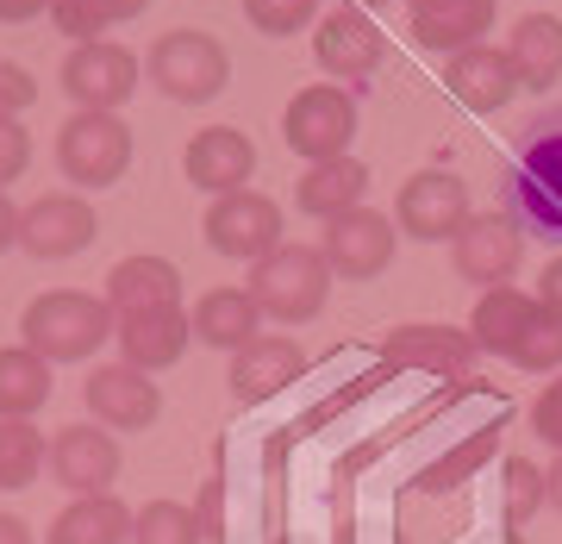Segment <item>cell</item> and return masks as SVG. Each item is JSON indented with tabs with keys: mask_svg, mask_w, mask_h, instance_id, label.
I'll return each mask as SVG.
<instances>
[{
	"mask_svg": "<svg viewBox=\"0 0 562 544\" xmlns=\"http://www.w3.org/2000/svg\"><path fill=\"white\" fill-rule=\"evenodd\" d=\"M32 101H38V76L25 63L0 57V113H25Z\"/></svg>",
	"mask_w": 562,
	"mask_h": 544,
	"instance_id": "8d00e7d4",
	"label": "cell"
},
{
	"mask_svg": "<svg viewBox=\"0 0 562 544\" xmlns=\"http://www.w3.org/2000/svg\"><path fill=\"white\" fill-rule=\"evenodd\" d=\"M181 176L194 181L201 195H238L244 181L257 176V144H250V132H238V125H206V132H194L188 138V151H181Z\"/></svg>",
	"mask_w": 562,
	"mask_h": 544,
	"instance_id": "9a60e30c",
	"label": "cell"
},
{
	"mask_svg": "<svg viewBox=\"0 0 562 544\" xmlns=\"http://www.w3.org/2000/svg\"><path fill=\"white\" fill-rule=\"evenodd\" d=\"M0 544H32V525L20 513H0Z\"/></svg>",
	"mask_w": 562,
	"mask_h": 544,
	"instance_id": "7bdbcfd3",
	"label": "cell"
},
{
	"mask_svg": "<svg viewBox=\"0 0 562 544\" xmlns=\"http://www.w3.org/2000/svg\"><path fill=\"white\" fill-rule=\"evenodd\" d=\"M144 81V63L125 51V44H76L63 57V95L76 101V113H120Z\"/></svg>",
	"mask_w": 562,
	"mask_h": 544,
	"instance_id": "52a82bcc",
	"label": "cell"
},
{
	"mask_svg": "<svg viewBox=\"0 0 562 544\" xmlns=\"http://www.w3.org/2000/svg\"><path fill=\"white\" fill-rule=\"evenodd\" d=\"M319 251L331 263V276H344V282H375L387 263H394V251H401V232L375 207H350L338 220H325Z\"/></svg>",
	"mask_w": 562,
	"mask_h": 544,
	"instance_id": "9c48e42d",
	"label": "cell"
},
{
	"mask_svg": "<svg viewBox=\"0 0 562 544\" xmlns=\"http://www.w3.org/2000/svg\"><path fill=\"white\" fill-rule=\"evenodd\" d=\"M394 220H401L406 238H425V244L457 238L462 225L475 220L469 181L450 176V169H419V176H406V188L394 195Z\"/></svg>",
	"mask_w": 562,
	"mask_h": 544,
	"instance_id": "ba28073f",
	"label": "cell"
},
{
	"mask_svg": "<svg viewBox=\"0 0 562 544\" xmlns=\"http://www.w3.org/2000/svg\"><path fill=\"white\" fill-rule=\"evenodd\" d=\"M506 363H513V369H525V376L562 369V320H557V313H543V301H538V313L525 320V332H519V344L506 351Z\"/></svg>",
	"mask_w": 562,
	"mask_h": 544,
	"instance_id": "4dcf8cb0",
	"label": "cell"
},
{
	"mask_svg": "<svg viewBox=\"0 0 562 544\" xmlns=\"http://www.w3.org/2000/svg\"><path fill=\"white\" fill-rule=\"evenodd\" d=\"M538 301H543V313H557V320H562V257H550V263H543Z\"/></svg>",
	"mask_w": 562,
	"mask_h": 544,
	"instance_id": "ab89813d",
	"label": "cell"
},
{
	"mask_svg": "<svg viewBox=\"0 0 562 544\" xmlns=\"http://www.w3.org/2000/svg\"><path fill=\"white\" fill-rule=\"evenodd\" d=\"M94 238H101V213L81 201V195H38L20 213V251H32L38 263L76 257Z\"/></svg>",
	"mask_w": 562,
	"mask_h": 544,
	"instance_id": "7c38bea8",
	"label": "cell"
},
{
	"mask_svg": "<svg viewBox=\"0 0 562 544\" xmlns=\"http://www.w3.org/2000/svg\"><path fill=\"white\" fill-rule=\"evenodd\" d=\"M313 13H319V0H244V20L269 38H294Z\"/></svg>",
	"mask_w": 562,
	"mask_h": 544,
	"instance_id": "d6a6232c",
	"label": "cell"
},
{
	"mask_svg": "<svg viewBox=\"0 0 562 544\" xmlns=\"http://www.w3.org/2000/svg\"><path fill=\"white\" fill-rule=\"evenodd\" d=\"M369 195V163L362 157H331V163H306L301 188H294V207L306 220H338L350 207H362Z\"/></svg>",
	"mask_w": 562,
	"mask_h": 544,
	"instance_id": "603a6c76",
	"label": "cell"
},
{
	"mask_svg": "<svg viewBox=\"0 0 562 544\" xmlns=\"http://www.w3.org/2000/svg\"><path fill=\"white\" fill-rule=\"evenodd\" d=\"M132 544H206L201 513L181 507V501H150V507H138V520H132Z\"/></svg>",
	"mask_w": 562,
	"mask_h": 544,
	"instance_id": "f546056e",
	"label": "cell"
},
{
	"mask_svg": "<svg viewBox=\"0 0 562 544\" xmlns=\"http://www.w3.org/2000/svg\"><path fill=\"white\" fill-rule=\"evenodd\" d=\"M362 7H387V0H362Z\"/></svg>",
	"mask_w": 562,
	"mask_h": 544,
	"instance_id": "bcb514c9",
	"label": "cell"
},
{
	"mask_svg": "<svg viewBox=\"0 0 562 544\" xmlns=\"http://www.w3.org/2000/svg\"><path fill=\"white\" fill-rule=\"evenodd\" d=\"M50 401V363L32 344H7L0 351V420H32Z\"/></svg>",
	"mask_w": 562,
	"mask_h": 544,
	"instance_id": "83f0119b",
	"label": "cell"
},
{
	"mask_svg": "<svg viewBox=\"0 0 562 544\" xmlns=\"http://www.w3.org/2000/svg\"><path fill=\"white\" fill-rule=\"evenodd\" d=\"M101 295L113 301V313H138V307H176V301H181V269H176L169 257H150V251H138V257L113 263V276H106Z\"/></svg>",
	"mask_w": 562,
	"mask_h": 544,
	"instance_id": "484cf974",
	"label": "cell"
},
{
	"mask_svg": "<svg viewBox=\"0 0 562 544\" xmlns=\"http://www.w3.org/2000/svg\"><path fill=\"white\" fill-rule=\"evenodd\" d=\"M506 544H525V539H506Z\"/></svg>",
	"mask_w": 562,
	"mask_h": 544,
	"instance_id": "7dc6e473",
	"label": "cell"
},
{
	"mask_svg": "<svg viewBox=\"0 0 562 544\" xmlns=\"http://www.w3.org/2000/svg\"><path fill=\"white\" fill-rule=\"evenodd\" d=\"M81 401H88L94 425H106V432H144L162 413V388L144 369H132V363H101L88 376V388H81Z\"/></svg>",
	"mask_w": 562,
	"mask_h": 544,
	"instance_id": "5bb4252c",
	"label": "cell"
},
{
	"mask_svg": "<svg viewBox=\"0 0 562 544\" xmlns=\"http://www.w3.org/2000/svg\"><path fill=\"white\" fill-rule=\"evenodd\" d=\"M50 25H57L63 38L94 44L113 20H106V0H50Z\"/></svg>",
	"mask_w": 562,
	"mask_h": 544,
	"instance_id": "836d02e7",
	"label": "cell"
},
{
	"mask_svg": "<svg viewBox=\"0 0 562 544\" xmlns=\"http://www.w3.org/2000/svg\"><path fill=\"white\" fill-rule=\"evenodd\" d=\"M144 7H150V0H106V20H113V25H125V20H144Z\"/></svg>",
	"mask_w": 562,
	"mask_h": 544,
	"instance_id": "ee69618b",
	"label": "cell"
},
{
	"mask_svg": "<svg viewBox=\"0 0 562 544\" xmlns=\"http://www.w3.org/2000/svg\"><path fill=\"white\" fill-rule=\"evenodd\" d=\"M531 432H538L543 444H557V451H562V369H557V382L538 395V407H531Z\"/></svg>",
	"mask_w": 562,
	"mask_h": 544,
	"instance_id": "74e56055",
	"label": "cell"
},
{
	"mask_svg": "<svg viewBox=\"0 0 562 544\" xmlns=\"http://www.w3.org/2000/svg\"><path fill=\"white\" fill-rule=\"evenodd\" d=\"M194 338L201 344H213V351H244L250 338H262L257 332V320H262V307H257V295L250 288H206L201 301H194Z\"/></svg>",
	"mask_w": 562,
	"mask_h": 544,
	"instance_id": "cb8c5ba5",
	"label": "cell"
},
{
	"mask_svg": "<svg viewBox=\"0 0 562 544\" xmlns=\"http://www.w3.org/2000/svg\"><path fill=\"white\" fill-rule=\"evenodd\" d=\"M132 507L120 495H76V501L63 507L44 544H132Z\"/></svg>",
	"mask_w": 562,
	"mask_h": 544,
	"instance_id": "d4e9b609",
	"label": "cell"
},
{
	"mask_svg": "<svg viewBox=\"0 0 562 544\" xmlns=\"http://www.w3.org/2000/svg\"><path fill=\"white\" fill-rule=\"evenodd\" d=\"M543 513V469L531 457H506V525H525Z\"/></svg>",
	"mask_w": 562,
	"mask_h": 544,
	"instance_id": "1f68e13d",
	"label": "cell"
},
{
	"mask_svg": "<svg viewBox=\"0 0 562 544\" xmlns=\"http://www.w3.org/2000/svg\"><path fill=\"white\" fill-rule=\"evenodd\" d=\"M506 213L538 238H562V107L519 132V157L506 169Z\"/></svg>",
	"mask_w": 562,
	"mask_h": 544,
	"instance_id": "6da1fadb",
	"label": "cell"
},
{
	"mask_svg": "<svg viewBox=\"0 0 562 544\" xmlns=\"http://www.w3.org/2000/svg\"><path fill=\"white\" fill-rule=\"evenodd\" d=\"M57 163L76 188H113L132 169V125L120 113H69L57 132Z\"/></svg>",
	"mask_w": 562,
	"mask_h": 544,
	"instance_id": "8992f818",
	"label": "cell"
},
{
	"mask_svg": "<svg viewBox=\"0 0 562 544\" xmlns=\"http://www.w3.org/2000/svg\"><path fill=\"white\" fill-rule=\"evenodd\" d=\"M494 444H501V432H475V438H462L457 457H450V464H438V469H425L419 488H450V482H462V476H469V469H475L487 451H494Z\"/></svg>",
	"mask_w": 562,
	"mask_h": 544,
	"instance_id": "e575fe53",
	"label": "cell"
},
{
	"mask_svg": "<svg viewBox=\"0 0 562 544\" xmlns=\"http://www.w3.org/2000/svg\"><path fill=\"white\" fill-rule=\"evenodd\" d=\"M382 357L401 369H431V376H469L482 344L462 325H394L382 338Z\"/></svg>",
	"mask_w": 562,
	"mask_h": 544,
	"instance_id": "ac0fdd59",
	"label": "cell"
},
{
	"mask_svg": "<svg viewBox=\"0 0 562 544\" xmlns=\"http://www.w3.org/2000/svg\"><path fill=\"white\" fill-rule=\"evenodd\" d=\"M331 263H325L319 244H276L269 257L250 269V295H257L262 320H281V325H306L319 320L325 301H331Z\"/></svg>",
	"mask_w": 562,
	"mask_h": 544,
	"instance_id": "3957f363",
	"label": "cell"
},
{
	"mask_svg": "<svg viewBox=\"0 0 562 544\" xmlns=\"http://www.w3.org/2000/svg\"><path fill=\"white\" fill-rule=\"evenodd\" d=\"M25 163H32V132L20 125V113H0V188L20 181Z\"/></svg>",
	"mask_w": 562,
	"mask_h": 544,
	"instance_id": "d590c367",
	"label": "cell"
},
{
	"mask_svg": "<svg viewBox=\"0 0 562 544\" xmlns=\"http://www.w3.org/2000/svg\"><path fill=\"white\" fill-rule=\"evenodd\" d=\"M194 513H201V532H206V539H225V520H220V513H225V488H220V482L201 488V507H194Z\"/></svg>",
	"mask_w": 562,
	"mask_h": 544,
	"instance_id": "f35d334b",
	"label": "cell"
},
{
	"mask_svg": "<svg viewBox=\"0 0 562 544\" xmlns=\"http://www.w3.org/2000/svg\"><path fill=\"white\" fill-rule=\"evenodd\" d=\"M443 81L469 113H501L513 95H519V76H513V57L506 44H469L457 57H443Z\"/></svg>",
	"mask_w": 562,
	"mask_h": 544,
	"instance_id": "d6986e66",
	"label": "cell"
},
{
	"mask_svg": "<svg viewBox=\"0 0 562 544\" xmlns=\"http://www.w3.org/2000/svg\"><path fill=\"white\" fill-rule=\"evenodd\" d=\"M306 369L301 344L281 338V332H262V338H250L244 351H232V369H225V382H232V395L238 401H269V395H281V388L294 382Z\"/></svg>",
	"mask_w": 562,
	"mask_h": 544,
	"instance_id": "44dd1931",
	"label": "cell"
},
{
	"mask_svg": "<svg viewBox=\"0 0 562 544\" xmlns=\"http://www.w3.org/2000/svg\"><path fill=\"white\" fill-rule=\"evenodd\" d=\"M506 57H513V76H519L525 95H550L562 81V20L557 13H525L513 25Z\"/></svg>",
	"mask_w": 562,
	"mask_h": 544,
	"instance_id": "7402d4cb",
	"label": "cell"
},
{
	"mask_svg": "<svg viewBox=\"0 0 562 544\" xmlns=\"http://www.w3.org/2000/svg\"><path fill=\"white\" fill-rule=\"evenodd\" d=\"M144 76L157 88L162 101L176 107H206L225 95V81H232V57H225V44L213 32H194V25H181V32H162L150 44V57H144Z\"/></svg>",
	"mask_w": 562,
	"mask_h": 544,
	"instance_id": "277c9868",
	"label": "cell"
},
{
	"mask_svg": "<svg viewBox=\"0 0 562 544\" xmlns=\"http://www.w3.org/2000/svg\"><path fill=\"white\" fill-rule=\"evenodd\" d=\"M44 438L32 420H0V495H20L44 476Z\"/></svg>",
	"mask_w": 562,
	"mask_h": 544,
	"instance_id": "f1b7e54d",
	"label": "cell"
},
{
	"mask_svg": "<svg viewBox=\"0 0 562 544\" xmlns=\"http://www.w3.org/2000/svg\"><path fill=\"white\" fill-rule=\"evenodd\" d=\"M313 57H319V69H325L331 81H344V88H362V81L382 69L387 44H382V32H375V20H369L362 7H338V13H325V20H319Z\"/></svg>",
	"mask_w": 562,
	"mask_h": 544,
	"instance_id": "4fadbf2b",
	"label": "cell"
},
{
	"mask_svg": "<svg viewBox=\"0 0 562 544\" xmlns=\"http://www.w3.org/2000/svg\"><path fill=\"white\" fill-rule=\"evenodd\" d=\"M281 138L306 163L350 157V144H357V88H344V81H313V88H301L288 101V113H281Z\"/></svg>",
	"mask_w": 562,
	"mask_h": 544,
	"instance_id": "5b68a950",
	"label": "cell"
},
{
	"mask_svg": "<svg viewBox=\"0 0 562 544\" xmlns=\"http://www.w3.org/2000/svg\"><path fill=\"white\" fill-rule=\"evenodd\" d=\"M206 244L220 251V257L232 263H262L269 251L281 244V207L269 201V195H250V188H238V195H220V201L206 207Z\"/></svg>",
	"mask_w": 562,
	"mask_h": 544,
	"instance_id": "30bf717a",
	"label": "cell"
},
{
	"mask_svg": "<svg viewBox=\"0 0 562 544\" xmlns=\"http://www.w3.org/2000/svg\"><path fill=\"white\" fill-rule=\"evenodd\" d=\"M450 263H457L462 282H475V288L513 282V269L525 263V225L513 213H475L450 238Z\"/></svg>",
	"mask_w": 562,
	"mask_h": 544,
	"instance_id": "8fae6325",
	"label": "cell"
},
{
	"mask_svg": "<svg viewBox=\"0 0 562 544\" xmlns=\"http://www.w3.org/2000/svg\"><path fill=\"white\" fill-rule=\"evenodd\" d=\"M38 13H50V0H0V25H25Z\"/></svg>",
	"mask_w": 562,
	"mask_h": 544,
	"instance_id": "b9f144b4",
	"label": "cell"
},
{
	"mask_svg": "<svg viewBox=\"0 0 562 544\" xmlns=\"http://www.w3.org/2000/svg\"><path fill=\"white\" fill-rule=\"evenodd\" d=\"M50 476L69 495H106V488L120 482V444H113V432L94 420L63 425L57 438H50Z\"/></svg>",
	"mask_w": 562,
	"mask_h": 544,
	"instance_id": "2e32d148",
	"label": "cell"
},
{
	"mask_svg": "<svg viewBox=\"0 0 562 544\" xmlns=\"http://www.w3.org/2000/svg\"><path fill=\"white\" fill-rule=\"evenodd\" d=\"M120 363L144 369V376H157L169 363H181V351L194 344V320H188V307H138V313H120Z\"/></svg>",
	"mask_w": 562,
	"mask_h": 544,
	"instance_id": "e0dca14e",
	"label": "cell"
},
{
	"mask_svg": "<svg viewBox=\"0 0 562 544\" xmlns=\"http://www.w3.org/2000/svg\"><path fill=\"white\" fill-rule=\"evenodd\" d=\"M538 313V295H525V288L501 282V288H487L482 301H475V313H469V332H475V344H482L487 357H506L513 344H519L525 320Z\"/></svg>",
	"mask_w": 562,
	"mask_h": 544,
	"instance_id": "4316f807",
	"label": "cell"
},
{
	"mask_svg": "<svg viewBox=\"0 0 562 544\" xmlns=\"http://www.w3.org/2000/svg\"><path fill=\"white\" fill-rule=\"evenodd\" d=\"M406 13H413V38H419L425 51L457 57V51L487 38L501 0H406Z\"/></svg>",
	"mask_w": 562,
	"mask_h": 544,
	"instance_id": "ffe728a7",
	"label": "cell"
},
{
	"mask_svg": "<svg viewBox=\"0 0 562 544\" xmlns=\"http://www.w3.org/2000/svg\"><path fill=\"white\" fill-rule=\"evenodd\" d=\"M13 244H20V207H13V195H7V188H0V257H7Z\"/></svg>",
	"mask_w": 562,
	"mask_h": 544,
	"instance_id": "60d3db41",
	"label": "cell"
},
{
	"mask_svg": "<svg viewBox=\"0 0 562 544\" xmlns=\"http://www.w3.org/2000/svg\"><path fill=\"white\" fill-rule=\"evenodd\" d=\"M120 332V313L106 295H88V288H50L20 313V344H32L44 363H81L94 357L101 344H113Z\"/></svg>",
	"mask_w": 562,
	"mask_h": 544,
	"instance_id": "7a4b0ae2",
	"label": "cell"
},
{
	"mask_svg": "<svg viewBox=\"0 0 562 544\" xmlns=\"http://www.w3.org/2000/svg\"><path fill=\"white\" fill-rule=\"evenodd\" d=\"M543 501H550V507L562 513V451H557V464L543 469Z\"/></svg>",
	"mask_w": 562,
	"mask_h": 544,
	"instance_id": "f6af8a7d",
	"label": "cell"
}]
</instances>
